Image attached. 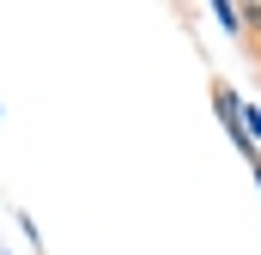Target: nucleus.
I'll list each match as a JSON object with an SVG mask.
<instances>
[{
	"label": "nucleus",
	"mask_w": 261,
	"mask_h": 255,
	"mask_svg": "<svg viewBox=\"0 0 261 255\" xmlns=\"http://www.w3.org/2000/svg\"><path fill=\"white\" fill-rule=\"evenodd\" d=\"M243 43L261 55V0H243Z\"/></svg>",
	"instance_id": "f257e3e1"
},
{
	"label": "nucleus",
	"mask_w": 261,
	"mask_h": 255,
	"mask_svg": "<svg viewBox=\"0 0 261 255\" xmlns=\"http://www.w3.org/2000/svg\"><path fill=\"white\" fill-rule=\"evenodd\" d=\"M213 18H219L231 37H243V0H237V6H231V0H219V6H213Z\"/></svg>",
	"instance_id": "f03ea898"
}]
</instances>
